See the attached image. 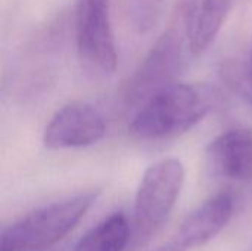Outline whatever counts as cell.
<instances>
[{
  "label": "cell",
  "mask_w": 252,
  "mask_h": 251,
  "mask_svg": "<svg viewBox=\"0 0 252 251\" xmlns=\"http://www.w3.org/2000/svg\"><path fill=\"white\" fill-rule=\"evenodd\" d=\"M251 251H252V250H251Z\"/></svg>",
  "instance_id": "cell-14"
},
{
  "label": "cell",
  "mask_w": 252,
  "mask_h": 251,
  "mask_svg": "<svg viewBox=\"0 0 252 251\" xmlns=\"http://www.w3.org/2000/svg\"><path fill=\"white\" fill-rule=\"evenodd\" d=\"M131 243V225L118 212L87 231L72 251H124Z\"/></svg>",
  "instance_id": "cell-10"
},
{
  "label": "cell",
  "mask_w": 252,
  "mask_h": 251,
  "mask_svg": "<svg viewBox=\"0 0 252 251\" xmlns=\"http://www.w3.org/2000/svg\"><path fill=\"white\" fill-rule=\"evenodd\" d=\"M106 133L103 115L90 104L71 102L62 107L43 133L47 149H72L97 143Z\"/></svg>",
  "instance_id": "cell-7"
},
{
  "label": "cell",
  "mask_w": 252,
  "mask_h": 251,
  "mask_svg": "<svg viewBox=\"0 0 252 251\" xmlns=\"http://www.w3.org/2000/svg\"><path fill=\"white\" fill-rule=\"evenodd\" d=\"M68 25V16L58 15L22 44L9 72L7 86L15 98L31 99L50 86L62 56Z\"/></svg>",
  "instance_id": "cell-4"
},
{
  "label": "cell",
  "mask_w": 252,
  "mask_h": 251,
  "mask_svg": "<svg viewBox=\"0 0 252 251\" xmlns=\"http://www.w3.org/2000/svg\"><path fill=\"white\" fill-rule=\"evenodd\" d=\"M168 0H126V7L133 27L139 33L151 31L162 18Z\"/></svg>",
  "instance_id": "cell-12"
},
{
  "label": "cell",
  "mask_w": 252,
  "mask_h": 251,
  "mask_svg": "<svg viewBox=\"0 0 252 251\" xmlns=\"http://www.w3.org/2000/svg\"><path fill=\"white\" fill-rule=\"evenodd\" d=\"M99 191L35 209L1 231L0 251H44L68 235L96 203Z\"/></svg>",
  "instance_id": "cell-3"
},
{
  "label": "cell",
  "mask_w": 252,
  "mask_h": 251,
  "mask_svg": "<svg viewBox=\"0 0 252 251\" xmlns=\"http://www.w3.org/2000/svg\"><path fill=\"white\" fill-rule=\"evenodd\" d=\"M216 101L214 92L207 87L173 83L152 95L134 112L128 133L142 142L177 138L201 123Z\"/></svg>",
  "instance_id": "cell-2"
},
{
  "label": "cell",
  "mask_w": 252,
  "mask_h": 251,
  "mask_svg": "<svg viewBox=\"0 0 252 251\" xmlns=\"http://www.w3.org/2000/svg\"><path fill=\"white\" fill-rule=\"evenodd\" d=\"M199 0H179L167 22L137 70L124 83L121 102L126 109L137 111L158 90L176 83L186 56L190 53L193 24Z\"/></svg>",
  "instance_id": "cell-1"
},
{
  "label": "cell",
  "mask_w": 252,
  "mask_h": 251,
  "mask_svg": "<svg viewBox=\"0 0 252 251\" xmlns=\"http://www.w3.org/2000/svg\"><path fill=\"white\" fill-rule=\"evenodd\" d=\"M235 210L232 194L220 192L199 206L167 240L152 251H190L204 246L229 223Z\"/></svg>",
  "instance_id": "cell-8"
},
{
  "label": "cell",
  "mask_w": 252,
  "mask_h": 251,
  "mask_svg": "<svg viewBox=\"0 0 252 251\" xmlns=\"http://www.w3.org/2000/svg\"><path fill=\"white\" fill-rule=\"evenodd\" d=\"M111 0H78L74 13V37L83 67L96 75H108L117 67V44L109 13Z\"/></svg>",
  "instance_id": "cell-6"
},
{
  "label": "cell",
  "mask_w": 252,
  "mask_h": 251,
  "mask_svg": "<svg viewBox=\"0 0 252 251\" xmlns=\"http://www.w3.org/2000/svg\"><path fill=\"white\" fill-rule=\"evenodd\" d=\"M248 64H250V71H251V77H252V55H251V59H250V62H248Z\"/></svg>",
  "instance_id": "cell-13"
},
{
  "label": "cell",
  "mask_w": 252,
  "mask_h": 251,
  "mask_svg": "<svg viewBox=\"0 0 252 251\" xmlns=\"http://www.w3.org/2000/svg\"><path fill=\"white\" fill-rule=\"evenodd\" d=\"M185 183V166L168 157L149 166L136 192L131 243L140 246L158 232L171 215Z\"/></svg>",
  "instance_id": "cell-5"
},
{
  "label": "cell",
  "mask_w": 252,
  "mask_h": 251,
  "mask_svg": "<svg viewBox=\"0 0 252 251\" xmlns=\"http://www.w3.org/2000/svg\"><path fill=\"white\" fill-rule=\"evenodd\" d=\"M207 164L211 173L224 180L245 182L252 178V130L223 132L207 146Z\"/></svg>",
  "instance_id": "cell-9"
},
{
  "label": "cell",
  "mask_w": 252,
  "mask_h": 251,
  "mask_svg": "<svg viewBox=\"0 0 252 251\" xmlns=\"http://www.w3.org/2000/svg\"><path fill=\"white\" fill-rule=\"evenodd\" d=\"M235 0H201L192 33V56L202 55L220 34Z\"/></svg>",
  "instance_id": "cell-11"
}]
</instances>
